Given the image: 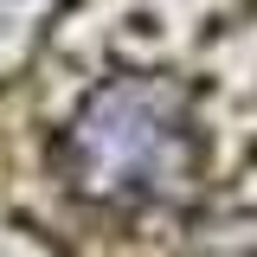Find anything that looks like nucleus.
Segmentation results:
<instances>
[{"label": "nucleus", "mask_w": 257, "mask_h": 257, "mask_svg": "<svg viewBox=\"0 0 257 257\" xmlns=\"http://www.w3.org/2000/svg\"><path fill=\"white\" fill-rule=\"evenodd\" d=\"M58 161H64V180L96 206L180 199L199 167L187 96L161 77H109L71 116Z\"/></svg>", "instance_id": "nucleus-1"}]
</instances>
